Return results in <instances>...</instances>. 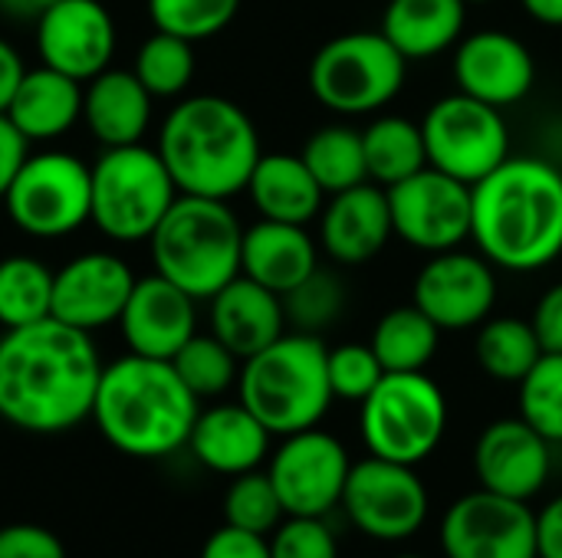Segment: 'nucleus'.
<instances>
[{"label": "nucleus", "instance_id": "nucleus-31", "mask_svg": "<svg viewBox=\"0 0 562 558\" xmlns=\"http://www.w3.org/2000/svg\"><path fill=\"white\" fill-rule=\"evenodd\" d=\"M372 352L385 372H425L441 345V329L412 303L389 309L372 329Z\"/></svg>", "mask_w": 562, "mask_h": 558}, {"label": "nucleus", "instance_id": "nucleus-35", "mask_svg": "<svg viewBox=\"0 0 562 558\" xmlns=\"http://www.w3.org/2000/svg\"><path fill=\"white\" fill-rule=\"evenodd\" d=\"M194 43L181 39L175 33L155 30L151 36L142 39L132 72L138 82L155 95V99H178L188 92L194 79Z\"/></svg>", "mask_w": 562, "mask_h": 558}, {"label": "nucleus", "instance_id": "nucleus-26", "mask_svg": "<svg viewBox=\"0 0 562 558\" xmlns=\"http://www.w3.org/2000/svg\"><path fill=\"white\" fill-rule=\"evenodd\" d=\"M316 270H319V247L303 224H280L260 217L254 227L244 230L240 273L250 276L254 283L286 296Z\"/></svg>", "mask_w": 562, "mask_h": 558}, {"label": "nucleus", "instance_id": "nucleus-13", "mask_svg": "<svg viewBox=\"0 0 562 558\" xmlns=\"http://www.w3.org/2000/svg\"><path fill=\"white\" fill-rule=\"evenodd\" d=\"M385 194L392 207V227L408 247L431 257V253L458 250L464 240H471V217H474L471 184L428 164L418 174L385 187Z\"/></svg>", "mask_w": 562, "mask_h": 558}, {"label": "nucleus", "instance_id": "nucleus-28", "mask_svg": "<svg viewBox=\"0 0 562 558\" xmlns=\"http://www.w3.org/2000/svg\"><path fill=\"white\" fill-rule=\"evenodd\" d=\"M247 194L263 220L303 224V227L316 220L326 204V191L306 168L303 155H286V151L260 155L247 181Z\"/></svg>", "mask_w": 562, "mask_h": 558}, {"label": "nucleus", "instance_id": "nucleus-46", "mask_svg": "<svg viewBox=\"0 0 562 558\" xmlns=\"http://www.w3.org/2000/svg\"><path fill=\"white\" fill-rule=\"evenodd\" d=\"M30 155V141L16 132V125L0 112V201L10 187V181L16 178L20 164Z\"/></svg>", "mask_w": 562, "mask_h": 558}, {"label": "nucleus", "instance_id": "nucleus-8", "mask_svg": "<svg viewBox=\"0 0 562 558\" xmlns=\"http://www.w3.org/2000/svg\"><path fill=\"white\" fill-rule=\"evenodd\" d=\"M359 431L372 457L418 467L448 431V398L425 372H385L362 401Z\"/></svg>", "mask_w": 562, "mask_h": 558}, {"label": "nucleus", "instance_id": "nucleus-30", "mask_svg": "<svg viewBox=\"0 0 562 558\" xmlns=\"http://www.w3.org/2000/svg\"><path fill=\"white\" fill-rule=\"evenodd\" d=\"M366 145V164H369V181L392 187L422 168H428V148H425V132L418 122L402 118V115H382L362 132Z\"/></svg>", "mask_w": 562, "mask_h": 558}, {"label": "nucleus", "instance_id": "nucleus-2", "mask_svg": "<svg viewBox=\"0 0 562 558\" xmlns=\"http://www.w3.org/2000/svg\"><path fill=\"white\" fill-rule=\"evenodd\" d=\"M471 240L507 273H537L562 257V168L510 155L474 187Z\"/></svg>", "mask_w": 562, "mask_h": 558}, {"label": "nucleus", "instance_id": "nucleus-48", "mask_svg": "<svg viewBox=\"0 0 562 558\" xmlns=\"http://www.w3.org/2000/svg\"><path fill=\"white\" fill-rule=\"evenodd\" d=\"M23 72H26L23 56L16 53L13 43H7V39L0 36V112H7V105H10V99H13L20 79H23Z\"/></svg>", "mask_w": 562, "mask_h": 558}, {"label": "nucleus", "instance_id": "nucleus-15", "mask_svg": "<svg viewBox=\"0 0 562 558\" xmlns=\"http://www.w3.org/2000/svg\"><path fill=\"white\" fill-rule=\"evenodd\" d=\"M438 536L448 558H540L537 513L530 503L484 487L448 506Z\"/></svg>", "mask_w": 562, "mask_h": 558}, {"label": "nucleus", "instance_id": "nucleus-3", "mask_svg": "<svg viewBox=\"0 0 562 558\" xmlns=\"http://www.w3.org/2000/svg\"><path fill=\"white\" fill-rule=\"evenodd\" d=\"M198 414L201 401L165 358L128 352L102 368L92 421L125 457L158 460L178 454L188 447Z\"/></svg>", "mask_w": 562, "mask_h": 558}, {"label": "nucleus", "instance_id": "nucleus-39", "mask_svg": "<svg viewBox=\"0 0 562 558\" xmlns=\"http://www.w3.org/2000/svg\"><path fill=\"white\" fill-rule=\"evenodd\" d=\"M240 10V0H148L155 30L201 43L224 33Z\"/></svg>", "mask_w": 562, "mask_h": 558}, {"label": "nucleus", "instance_id": "nucleus-37", "mask_svg": "<svg viewBox=\"0 0 562 558\" xmlns=\"http://www.w3.org/2000/svg\"><path fill=\"white\" fill-rule=\"evenodd\" d=\"M286 520V510L273 490V480L267 470H250L240 477H231V487L224 493V523L270 536Z\"/></svg>", "mask_w": 562, "mask_h": 558}, {"label": "nucleus", "instance_id": "nucleus-22", "mask_svg": "<svg viewBox=\"0 0 562 558\" xmlns=\"http://www.w3.org/2000/svg\"><path fill=\"white\" fill-rule=\"evenodd\" d=\"M392 207L382 184H356L349 191L329 194L319 214V243L329 260L342 266H359L375 260L392 240Z\"/></svg>", "mask_w": 562, "mask_h": 558}, {"label": "nucleus", "instance_id": "nucleus-14", "mask_svg": "<svg viewBox=\"0 0 562 558\" xmlns=\"http://www.w3.org/2000/svg\"><path fill=\"white\" fill-rule=\"evenodd\" d=\"M352 460L339 437L310 428L283 437L270 457V480L286 516H326L342 503Z\"/></svg>", "mask_w": 562, "mask_h": 558}, {"label": "nucleus", "instance_id": "nucleus-21", "mask_svg": "<svg viewBox=\"0 0 562 558\" xmlns=\"http://www.w3.org/2000/svg\"><path fill=\"white\" fill-rule=\"evenodd\" d=\"M119 332L128 352L171 362L198 332V299L161 273L142 276L122 309Z\"/></svg>", "mask_w": 562, "mask_h": 558}, {"label": "nucleus", "instance_id": "nucleus-36", "mask_svg": "<svg viewBox=\"0 0 562 558\" xmlns=\"http://www.w3.org/2000/svg\"><path fill=\"white\" fill-rule=\"evenodd\" d=\"M175 372L181 375V382L191 388V395L198 401L204 398H221L224 391H231L240 378V358L217 339V335H201L194 332L181 352L171 358Z\"/></svg>", "mask_w": 562, "mask_h": 558}, {"label": "nucleus", "instance_id": "nucleus-27", "mask_svg": "<svg viewBox=\"0 0 562 558\" xmlns=\"http://www.w3.org/2000/svg\"><path fill=\"white\" fill-rule=\"evenodd\" d=\"M3 115L30 145L56 141L82 122V82L40 62L23 72Z\"/></svg>", "mask_w": 562, "mask_h": 558}, {"label": "nucleus", "instance_id": "nucleus-18", "mask_svg": "<svg viewBox=\"0 0 562 558\" xmlns=\"http://www.w3.org/2000/svg\"><path fill=\"white\" fill-rule=\"evenodd\" d=\"M33 26L36 56L49 69L89 82L112 66L119 36L102 0H59Z\"/></svg>", "mask_w": 562, "mask_h": 558}, {"label": "nucleus", "instance_id": "nucleus-17", "mask_svg": "<svg viewBox=\"0 0 562 558\" xmlns=\"http://www.w3.org/2000/svg\"><path fill=\"white\" fill-rule=\"evenodd\" d=\"M135 280L138 276L119 253L109 250L79 253L66 260L59 270H53L49 316L89 335L119 326L122 309L135 289Z\"/></svg>", "mask_w": 562, "mask_h": 558}, {"label": "nucleus", "instance_id": "nucleus-45", "mask_svg": "<svg viewBox=\"0 0 562 558\" xmlns=\"http://www.w3.org/2000/svg\"><path fill=\"white\" fill-rule=\"evenodd\" d=\"M533 332L543 345V352H562V283H553L537 309H533Z\"/></svg>", "mask_w": 562, "mask_h": 558}, {"label": "nucleus", "instance_id": "nucleus-20", "mask_svg": "<svg viewBox=\"0 0 562 558\" xmlns=\"http://www.w3.org/2000/svg\"><path fill=\"white\" fill-rule=\"evenodd\" d=\"M474 474L484 490L530 503L550 480V441L524 418H501L474 444Z\"/></svg>", "mask_w": 562, "mask_h": 558}, {"label": "nucleus", "instance_id": "nucleus-44", "mask_svg": "<svg viewBox=\"0 0 562 558\" xmlns=\"http://www.w3.org/2000/svg\"><path fill=\"white\" fill-rule=\"evenodd\" d=\"M201 558H273L270 556V536H257L237 526H221L207 536Z\"/></svg>", "mask_w": 562, "mask_h": 558}, {"label": "nucleus", "instance_id": "nucleus-7", "mask_svg": "<svg viewBox=\"0 0 562 558\" xmlns=\"http://www.w3.org/2000/svg\"><path fill=\"white\" fill-rule=\"evenodd\" d=\"M178 194L158 148H148L145 141L102 148L92 164L89 224L115 243H142L155 234Z\"/></svg>", "mask_w": 562, "mask_h": 558}, {"label": "nucleus", "instance_id": "nucleus-10", "mask_svg": "<svg viewBox=\"0 0 562 558\" xmlns=\"http://www.w3.org/2000/svg\"><path fill=\"white\" fill-rule=\"evenodd\" d=\"M0 204L26 237H69L92 220V164L59 148L30 151Z\"/></svg>", "mask_w": 562, "mask_h": 558}, {"label": "nucleus", "instance_id": "nucleus-52", "mask_svg": "<svg viewBox=\"0 0 562 558\" xmlns=\"http://www.w3.org/2000/svg\"><path fill=\"white\" fill-rule=\"evenodd\" d=\"M468 3H487V0H468Z\"/></svg>", "mask_w": 562, "mask_h": 558}, {"label": "nucleus", "instance_id": "nucleus-40", "mask_svg": "<svg viewBox=\"0 0 562 558\" xmlns=\"http://www.w3.org/2000/svg\"><path fill=\"white\" fill-rule=\"evenodd\" d=\"M342 306H346V286L339 283L336 273L326 270H316L283 296L286 322H293L296 332H310V335H319L326 326H333Z\"/></svg>", "mask_w": 562, "mask_h": 558}, {"label": "nucleus", "instance_id": "nucleus-4", "mask_svg": "<svg viewBox=\"0 0 562 558\" xmlns=\"http://www.w3.org/2000/svg\"><path fill=\"white\" fill-rule=\"evenodd\" d=\"M158 155L181 194L231 201L247 191L260 135L247 109L224 95L181 99L158 128Z\"/></svg>", "mask_w": 562, "mask_h": 558}, {"label": "nucleus", "instance_id": "nucleus-23", "mask_svg": "<svg viewBox=\"0 0 562 558\" xmlns=\"http://www.w3.org/2000/svg\"><path fill=\"white\" fill-rule=\"evenodd\" d=\"M211 335H217L240 362L263 352L286 332L283 296L254 283L250 276H234L221 293L207 299Z\"/></svg>", "mask_w": 562, "mask_h": 558}, {"label": "nucleus", "instance_id": "nucleus-33", "mask_svg": "<svg viewBox=\"0 0 562 558\" xmlns=\"http://www.w3.org/2000/svg\"><path fill=\"white\" fill-rule=\"evenodd\" d=\"M300 155H303L306 168L313 171V178L319 181V187L326 191V197L369 181L362 132H356L352 125H323V128H316L306 138Z\"/></svg>", "mask_w": 562, "mask_h": 558}, {"label": "nucleus", "instance_id": "nucleus-51", "mask_svg": "<svg viewBox=\"0 0 562 558\" xmlns=\"http://www.w3.org/2000/svg\"><path fill=\"white\" fill-rule=\"evenodd\" d=\"M395 558H425V556H418V553H405V556H395Z\"/></svg>", "mask_w": 562, "mask_h": 558}, {"label": "nucleus", "instance_id": "nucleus-11", "mask_svg": "<svg viewBox=\"0 0 562 558\" xmlns=\"http://www.w3.org/2000/svg\"><path fill=\"white\" fill-rule=\"evenodd\" d=\"M422 132L428 164L471 187L510 158V128L504 109L487 105L461 89L428 109Z\"/></svg>", "mask_w": 562, "mask_h": 558}, {"label": "nucleus", "instance_id": "nucleus-12", "mask_svg": "<svg viewBox=\"0 0 562 558\" xmlns=\"http://www.w3.org/2000/svg\"><path fill=\"white\" fill-rule=\"evenodd\" d=\"M339 506L362 536L402 543L428 523L431 500L415 467L369 454L366 460L352 464Z\"/></svg>", "mask_w": 562, "mask_h": 558}, {"label": "nucleus", "instance_id": "nucleus-34", "mask_svg": "<svg viewBox=\"0 0 562 558\" xmlns=\"http://www.w3.org/2000/svg\"><path fill=\"white\" fill-rule=\"evenodd\" d=\"M53 309V270L30 253L0 260V326L20 329L49 319Z\"/></svg>", "mask_w": 562, "mask_h": 558}, {"label": "nucleus", "instance_id": "nucleus-47", "mask_svg": "<svg viewBox=\"0 0 562 558\" xmlns=\"http://www.w3.org/2000/svg\"><path fill=\"white\" fill-rule=\"evenodd\" d=\"M537 556L562 558V493L537 513Z\"/></svg>", "mask_w": 562, "mask_h": 558}, {"label": "nucleus", "instance_id": "nucleus-16", "mask_svg": "<svg viewBox=\"0 0 562 558\" xmlns=\"http://www.w3.org/2000/svg\"><path fill=\"white\" fill-rule=\"evenodd\" d=\"M415 306L441 332L477 329L497 306L494 263L461 247L431 253V260L415 276Z\"/></svg>", "mask_w": 562, "mask_h": 558}, {"label": "nucleus", "instance_id": "nucleus-25", "mask_svg": "<svg viewBox=\"0 0 562 558\" xmlns=\"http://www.w3.org/2000/svg\"><path fill=\"white\" fill-rule=\"evenodd\" d=\"M155 95L132 69H102L82 82V125L102 148L145 141L151 128Z\"/></svg>", "mask_w": 562, "mask_h": 558}, {"label": "nucleus", "instance_id": "nucleus-43", "mask_svg": "<svg viewBox=\"0 0 562 558\" xmlns=\"http://www.w3.org/2000/svg\"><path fill=\"white\" fill-rule=\"evenodd\" d=\"M0 558H66L56 533L36 523H10L0 529Z\"/></svg>", "mask_w": 562, "mask_h": 558}, {"label": "nucleus", "instance_id": "nucleus-42", "mask_svg": "<svg viewBox=\"0 0 562 558\" xmlns=\"http://www.w3.org/2000/svg\"><path fill=\"white\" fill-rule=\"evenodd\" d=\"M273 558H339V546L323 516H286L270 533Z\"/></svg>", "mask_w": 562, "mask_h": 558}, {"label": "nucleus", "instance_id": "nucleus-41", "mask_svg": "<svg viewBox=\"0 0 562 558\" xmlns=\"http://www.w3.org/2000/svg\"><path fill=\"white\" fill-rule=\"evenodd\" d=\"M326 372H329L333 398L356 401V405H362L372 395V388L382 382V375H385V368H382L379 355L372 352V345H356V342L329 349Z\"/></svg>", "mask_w": 562, "mask_h": 558}, {"label": "nucleus", "instance_id": "nucleus-49", "mask_svg": "<svg viewBox=\"0 0 562 558\" xmlns=\"http://www.w3.org/2000/svg\"><path fill=\"white\" fill-rule=\"evenodd\" d=\"M59 0H0V13L10 20H40L49 7H56Z\"/></svg>", "mask_w": 562, "mask_h": 558}, {"label": "nucleus", "instance_id": "nucleus-38", "mask_svg": "<svg viewBox=\"0 0 562 558\" xmlns=\"http://www.w3.org/2000/svg\"><path fill=\"white\" fill-rule=\"evenodd\" d=\"M520 388V418L550 444H562V352H543Z\"/></svg>", "mask_w": 562, "mask_h": 558}, {"label": "nucleus", "instance_id": "nucleus-19", "mask_svg": "<svg viewBox=\"0 0 562 558\" xmlns=\"http://www.w3.org/2000/svg\"><path fill=\"white\" fill-rule=\"evenodd\" d=\"M454 79L458 89L507 109L530 95L537 82V59L524 39L507 30H477L461 36L454 46Z\"/></svg>", "mask_w": 562, "mask_h": 558}, {"label": "nucleus", "instance_id": "nucleus-5", "mask_svg": "<svg viewBox=\"0 0 562 558\" xmlns=\"http://www.w3.org/2000/svg\"><path fill=\"white\" fill-rule=\"evenodd\" d=\"M326 355L329 349L319 335L283 332L273 345L240 362V405L254 411L273 437L319 428L336 401Z\"/></svg>", "mask_w": 562, "mask_h": 558}, {"label": "nucleus", "instance_id": "nucleus-29", "mask_svg": "<svg viewBox=\"0 0 562 558\" xmlns=\"http://www.w3.org/2000/svg\"><path fill=\"white\" fill-rule=\"evenodd\" d=\"M464 23L468 0H389L382 13V33L408 62L454 49Z\"/></svg>", "mask_w": 562, "mask_h": 558}, {"label": "nucleus", "instance_id": "nucleus-24", "mask_svg": "<svg viewBox=\"0 0 562 558\" xmlns=\"http://www.w3.org/2000/svg\"><path fill=\"white\" fill-rule=\"evenodd\" d=\"M270 431L260 424L254 411L237 405H214L198 414L188 451L194 460L221 477H240L250 470H260V464L270 457Z\"/></svg>", "mask_w": 562, "mask_h": 558}, {"label": "nucleus", "instance_id": "nucleus-9", "mask_svg": "<svg viewBox=\"0 0 562 558\" xmlns=\"http://www.w3.org/2000/svg\"><path fill=\"white\" fill-rule=\"evenodd\" d=\"M408 76V59L382 30H352L323 43L310 62V89L336 115H369L389 105Z\"/></svg>", "mask_w": 562, "mask_h": 558}, {"label": "nucleus", "instance_id": "nucleus-1", "mask_svg": "<svg viewBox=\"0 0 562 558\" xmlns=\"http://www.w3.org/2000/svg\"><path fill=\"white\" fill-rule=\"evenodd\" d=\"M102 358L89 332L43 319L0 335V421L26 434H63L92 418Z\"/></svg>", "mask_w": 562, "mask_h": 558}, {"label": "nucleus", "instance_id": "nucleus-50", "mask_svg": "<svg viewBox=\"0 0 562 558\" xmlns=\"http://www.w3.org/2000/svg\"><path fill=\"white\" fill-rule=\"evenodd\" d=\"M527 16L547 26H562V0H520Z\"/></svg>", "mask_w": 562, "mask_h": 558}, {"label": "nucleus", "instance_id": "nucleus-32", "mask_svg": "<svg viewBox=\"0 0 562 558\" xmlns=\"http://www.w3.org/2000/svg\"><path fill=\"white\" fill-rule=\"evenodd\" d=\"M474 355H477V365L484 368V375H491L494 382L520 385L527 378V372L540 362L543 345H540L530 319L497 316V319H487L477 326Z\"/></svg>", "mask_w": 562, "mask_h": 558}, {"label": "nucleus", "instance_id": "nucleus-6", "mask_svg": "<svg viewBox=\"0 0 562 558\" xmlns=\"http://www.w3.org/2000/svg\"><path fill=\"white\" fill-rule=\"evenodd\" d=\"M155 273L207 303L234 276H240L244 227L227 201L178 194L155 234L148 237Z\"/></svg>", "mask_w": 562, "mask_h": 558}]
</instances>
